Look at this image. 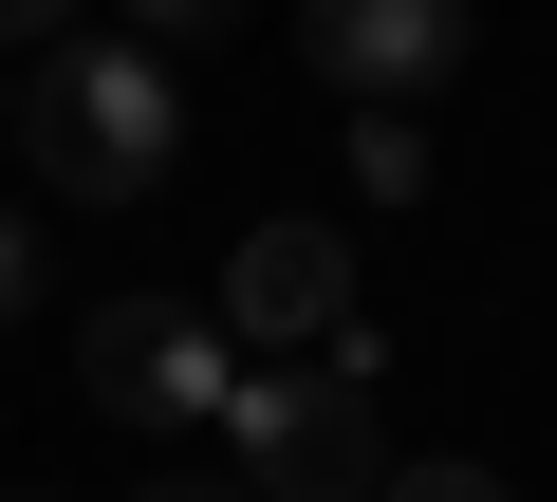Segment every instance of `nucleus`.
Segmentation results:
<instances>
[{
    "instance_id": "39448f33",
    "label": "nucleus",
    "mask_w": 557,
    "mask_h": 502,
    "mask_svg": "<svg viewBox=\"0 0 557 502\" xmlns=\"http://www.w3.org/2000/svg\"><path fill=\"white\" fill-rule=\"evenodd\" d=\"M465 38H483V0H298V57L335 94H409V112H428V75H465Z\"/></svg>"
},
{
    "instance_id": "423d86ee",
    "label": "nucleus",
    "mask_w": 557,
    "mask_h": 502,
    "mask_svg": "<svg viewBox=\"0 0 557 502\" xmlns=\"http://www.w3.org/2000/svg\"><path fill=\"white\" fill-rule=\"evenodd\" d=\"M335 186H354V205H428V112H409V94H354Z\"/></svg>"
},
{
    "instance_id": "f8f14e48",
    "label": "nucleus",
    "mask_w": 557,
    "mask_h": 502,
    "mask_svg": "<svg viewBox=\"0 0 557 502\" xmlns=\"http://www.w3.org/2000/svg\"><path fill=\"white\" fill-rule=\"evenodd\" d=\"M0 149H20V94H0Z\"/></svg>"
},
{
    "instance_id": "f257e3e1",
    "label": "nucleus",
    "mask_w": 557,
    "mask_h": 502,
    "mask_svg": "<svg viewBox=\"0 0 557 502\" xmlns=\"http://www.w3.org/2000/svg\"><path fill=\"white\" fill-rule=\"evenodd\" d=\"M372 391H391V335L354 317V335H317V354H242V391H223L205 446H242L260 502H372V483H391Z\"/></svg>"
},
{
    "instance_id": "6e6552de",
    "label": "nucleus",
    "mask_w": 557,
    "mask_h": 502,
    "mask_svg": "<svg viewBox=\"0 0 557 502\" xmlns=\"http://www.w3.org/2000/svg\"><path fill=\"white\" fill-rule=\"evenodd\" d=\"M38 298H57V261H38V223L0 205V317H38Z\"/></svg>"
},
{
    "instance_id": "9b49d317",
    "label": "nucleus",
    "mask_w": 557,
    "mask_h": 502,
    "mask_svg": "<svg viewBox=\"0 0 557 502\" xmlns=\"http://www.w3.org/2000/svg\"><path fill=\"white\" fill-rule=\"evenodd\" d=\"M0 38H75V0H0Z\"/></svg>"
},
{
    "instance_id": "20e7f679",
    "label": "nucleus",
    "mask_w": 557,
    "mask_h": 502,
    "mask_svg": "<svg viewBox=\"0 0 557 502\" xmlns=\"http://www.w3.org/2000/svg\"><path fill=\"white\" fill-rule=\"evenodd\" d=\"M223 335H242V354H317V335H354V242H335V223H242Z\"/></svg>"
},
{
    "instance_id": "0eeeda50",
    "label": "nucleus",
    "mask_w": 557,
    "mask_h": 502,
    "mask_svg": "<svg viewBox=\"0 0 557 502\" xmlns=\"http://www.w3.org/2000/svg\"><path fill=\"white\" fill-rule=\"evenodd\" d=\"M372 502H502V465H465V446H428V465H391Z\"/></svg>"
},
{
    "instance_id": "f03ea898",
    "label": "nucleus",
    "mask_w": 557,
    "mask_h": 502,
    "mask_svg": "<svg viewBox=\"0 0 557 502\" xmlns=\"http://www.w3.org/2000/svg\"><path fill=\"white\" fill-rule=\"evenodd\" d=\"M20 149H38V186L57 205H149L168 168H186V94H168V38H57L38 75H20Z\"/></svg>"
},
{
    "instance_id": "9d476101",
    "label": "nucleus",
    "mask_w": 557,
    "mask_h": 502,
    "mask_svg": "<svg viewBox=\"0 0 557 502\" xmlns=\"http://www.w3.org/2000/svg\"><path fill=\"white\" fill-rule=\"evenodd\" d=\"M131 502H260V483H242V465H223V483H205V465H168V483H131Z\"/></svg>"
},
{
    "instance_id": "7ed1b4c3",
    "label": "nucleus",
    "mask_w": 557,
    "mask_h": 502,
    "mask_svg": "<svg viewBox=\"0 0 557 502\" xmlns=\"http://www.w3.org/2000/svg\"><path fill=\"white\" fill-rule=\"evenodd\" d=\"M75 372H94V409H112V428L205 446V428H223V391H242V335H223V298H94V317H75Z\"/></svg>"
},
{
    "instance_id": "1a4fd4ad",
    "label": "nucleus",
    "mask_w": 557,
    "mask_h": 502,
    "mask_svg": "<svg viewBox=\"0 0 557 502\" xmlns=\"http://www.w3.org/2000/svg\"><path fill=\"white\" fill-rule=\"evenodd\" d=\"M112 20H131V38H223L242 0H112Z\"/></svg>"
}]
</instances>
